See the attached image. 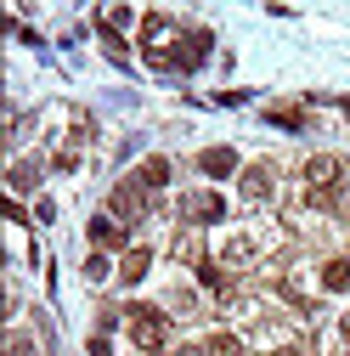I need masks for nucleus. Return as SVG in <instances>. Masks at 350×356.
<instances>
[{"instance_id": "f257e3e1", "label": "nucleus", "mask_w": 350, "mask_h": 356, "mask_svg": "<svg viewBox=\"0 0 350 356\" xmlns=\"http://www.w3.org/2000/svg\"><path fill=\"white\" fill-rule=\"evenodd\" d=\"M130 339H136V350H164L169 345V317L153 305H136L130 311Z\"/></svg>"}, {"instance_id": "dca6fc26", "label": "nucleus", "mask_w": 350, "mask_h": 356, "mask_svg": "<svg viewBox=\"0 0 350 356\" xmlns=\"http://www.w3.org/2000/svg\"><path fill=\"white\" fill-rule=\"evenodd\" d=\"M12 187H17V193H28V187H34V170H28V164H23V170H12Z\"/></svg>"}, {"instance_id": "6e6552de", "label": "nucleus", "mask_w": 350, "mask_h": 356, "mask_svg": "<svg viewBox=\"0 0 350 356\" xmlns=\"http://www.w3.org/2000/svg\"><path fill=\"white\" fill-rule=\"evenodd\" d=\"M187 215H192V220H221L226 204L215 198V193H192V198H187Z\"/></svg>"}, {"instance_id": "ddd939ff", "label": "nucleus", "mask_w": 350, "mask_h": 356, "mask_svg": "<svg viewBox=\"0 0 350 356\" xmlns=\"http://www.w3.org/2000/svg\"><path fill=\"white\" fill-rule=\"evenodd\" d=\"M272 124H283V130H305L299 108H272Z\"/></svg>"}, {"instance_id": "4468645a", "label": "nucleus", "mask_w": 350, "mask_h": 356, "mask_svg": "<svg viewBox=\"0 0 350 356\" xmlns=\"http://www.w3.org/2000/svg\"><path fill=\"white\" fill-rule=\"evenodd\" d=\"M85 277L102 283V277H108V260H102V254H91V260H85Z\"/></svg>"}, {"instance_id": "423d86ee", "label": "nucleus", "mask_w": 350, "mask_h": 356, "mask_svg": "<svg viewBox=\"0 0 350 356\" xmlns=\"http://www.w3.org/2000/svg\"><path fill=\"white\" fill-rule=\"evenodd\" d=\"M238 187H243V198H266L272 193V164H249L238 175Z\"/></svg>"}, {"instance_id": "9d476101", "label": "nucleus", "mask_w": 350, "mask_h": 356, "mask_svg": "<svg viewBox=\"0 0 350 356\" xmlns=\"http://www.w3.org/2000/svg\"><path fill=\"white\" fill-rule=\"evenodd\" d=\"M322 289H333V294L350 289V266H344V260H328V266H322Z\"/></svg>"}, {"instance_id": "a211bd4d", "label": "nucleus", "mask_w": 350, "mask_h": 356, "mask_svg": "<svg viewBox=\"0 0 350 356\" xmlns=\"http://www.w3.org/2000/svg\"><path fill=\"white\" fill-rule=\"evenodd\" d=\"M12 356H34V345L28 339H12Z\"/></svg>"}, {"instance_id": "f8f14e48", "label": "nucleus", "mask_w": 350, "mask_h": 356, "mask_svg": "<svg viewBox=\"0 0 350 356\" xmlns=\"http://www.w3.org/2000/svg\"><path fill=\"white\" fill-rule=\"evenodd\" d=\"M203 356H243V345H238L232 334H215V339L203 345Z\"/></svg>"}, {"instance_id": "f03ea898", "label": "nucleus", "mask_w": 350, "mask_h": 356, "mask_svg": "<svg viewBox=\"0 0 350 356\" xmlns=\"http://www.w3.org/2000/svg\"><path fill=\"white\" fill-rule=\"evenodd\" d=\"M339 170H344V164H339L333 153H317L311 164H305V181H311V198H317V204H322V198L339 187Z\"/></svg>"}, {"instance_id": "0eeeda50", "label": "nucleus", "mask_w": 350, "mask_h": 356, "mask_svg": "<svg viewBox=\"0 0 350 356\" xmlns=\"http://www.w3.org/2000/svg\"><path fill=\"white\" fill-rule=\"evenodd\" d=\"M113 215H119V220H136V215H142V181H124V187L113 193Z\"/></svg>"}, {"instance_id": "f3484780", "label": "nucleus", "mask_w": 350, "mask_h": 356, "mask_svg": "<svg viewBox=\"0 0 350 356\" xmlns=\"http://www.w3.org/2000/svg\"><path fill=\"white\" fill-rule=\"evenodd\" d=\"M102 17H108V29H119V23H130V6H108Z\"/></svg>"}, {"instance_id": "20e7f679", "label": "nucleus", "mask_w": 350, "mask_h": 356, "mask_svg": "<svg viewBox=\"0 0 350 356\" xmlns=\"http://www.w3.org/2000/svg\"><path fill=\"white\" fill-rule=\"evenodd\" d=\"M198 170L215 175V181H221V175H238V153H232V147H203V153H198Z\"/></svg>"}, {"instance_id": "1a4fd4ad", "label": "nucleus", "mask_w": 350, "mask_h": 356, "mask_svg": "<svg viewBox=\"0 0 350 356\" xmlns=\"http://www.w3.org/2000/svg\"><path fill=\"white\" fill-rule=\"evenodd\" d=\"M91 243H124V220L97 215V220H91Z\"/></svg>"}, {"instance_id": "2eb2a0df", "label": "nucleus", "mask_w": 350, "mask_h": 356, "mask_svg": "<svg viewBox=\"0 0 350 356\" xmlns=\"http://www.w3.org/2000/svg\"><path fill=\"white\" fill-rule=\"evenodd\" d=\"M102 46H108V57H119V63H124V40H119L113 29H102Z\"/></svg>"}, {"instance_id": "6ab92c4d", "label": "nucleus", "mask_w": 350, "mask_h": 356, "mask_svg": "<svg viewBox=\"0 0 350 356\" xmlns=\"http://www.w3.org/2000/svg\"><path fill=\"white\" fill-rule=\"evenodd\" d=\"M339 328H344V339H350V311H344V323H339Z\"/></svg>"}, {"instance_id": "7ed1b4c3", "label": "nucleus", "mask_w": 350, "mask_h": 356, "mask_svg": "<svg viewBox=\"0 0 350 356\" xmlns=\"http://www.w3.org/2000/svg\"><path fill=\"white\" fill-rule=\"evenodd\" d=\"M209 51H215V34H209V29H187L181 46H175V68H198Z\"/></svg>"}, {"instance_id": "9b49d317", "label": "nucleus", "mask_w": 350, "mask_h": 356, "mask_svg": "<svg viewBox=\"0 0 350 356\" xmlns=\"http://www.w3.org/2000/svg\"><path fill=\"white\" fill-rule=\"evenodd\" d=\"M147 260H153L147 249H130V254H124V266H119V277H124V283H136V277L147 272Z\"/></svg>"}, {"instance_id": "39448f33", "label": "nucleus", "mask_w": 350, "mask_h": 356, "mask_svg": "<svg viewBox=\"0 0 350 356\" xmlns=\"http://www.w3.org/2000/svg\"><path fill=\"white\" fill-rule=\"evenodd\" d=\"M136 181H142V193H158V187H169V159H142V170H136Z\"/></svg>"}]
</instances>
